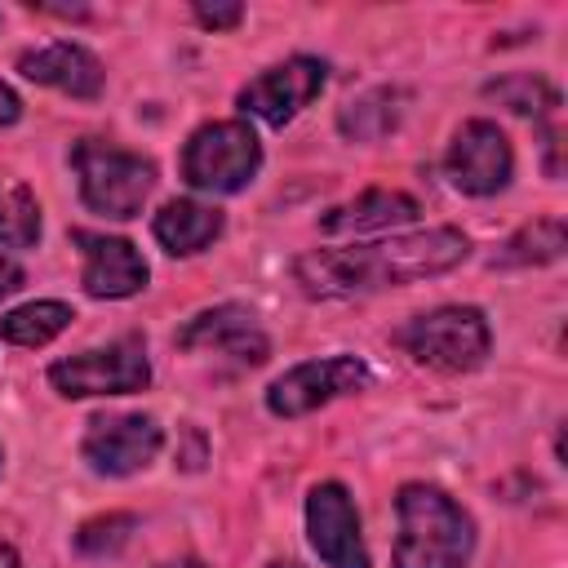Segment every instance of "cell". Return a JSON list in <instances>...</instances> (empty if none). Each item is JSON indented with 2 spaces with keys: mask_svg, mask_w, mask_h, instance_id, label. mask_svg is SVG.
<instances>
[{
  "mask_svg": "<svg viewBox=\"0 0 568 568\" xmlns=\"http://www.w3.org/2000/svg\"><path fill=\"white\" fill-rule=\"evenodd\" d=\"M470 253V240L457 226H426L413 235L346 244V248H311L293 262V280L306 297L320 302H346L368 297L386 288H404L430 275H444L462 266Z\"/></svg>",
  "mask_w": 568,
  "mask_h": 568,
  "instance_id": "6da1fadb",
  "label": "cell"
},
{
  "mask_svg": "<svg viewBox=\"0 0 568 568\" xmlns=\"http://www.w3.org/2000/svg\"><path fill=\"white\" fill-rule=\"evenodd\" d=\"M399 537L395 568H466L475 555V519L435 484H404L395 493Z\"/></svg>",
  "mask_w": 568,
  "mask_h": 568,
  "instance_id": "7a4b0ae2",
  "label": "cell"
},
{
  "mask_svg": "<svg viewBox=\"0 0 568 568\" xmlns=\"http://www.w3.org/2000/svg\"><path fill=\"white\" fill-rule=\"evenodd\" d=\"M71 169L80 178V200L93 213L115 217V222L138 217L146 195L155 191V164L102 138H80L71 146Z\"/></svg>",
  "mask_w": 568,
  "mask_h": 568,
  "instance_id": "3957f363",
  "label": "cell"
},
{
  "mask_svg": "<svg viewBox=\"0 0 568 568\" xmlns=\"http://www.w3.org/2000/svg\"><path fill=\"white\" fill-rule=\"evenodd\" d=\"M395 342L404 346V355H413L422 368H439V373H470L488 359L493 346V328L484 320L479 306H435L417 320H408Z\"/></svg>",
  "mask_w": 568,
  "mask_h": 568,
  "instance_id": "277c9868",
  "label": "cell"
},
{
  "mask_svg": "<svg viewBox=\"0 0 568 568\" xmlns=\"http://www.w3.org/2000/svg\"><path fill=\"white\" fill-rule=\"evenodd\" d=\"M262 169V142L244 120L200 124L182 146V182L209 195L244 191Z\"/></svg>",
  "mask_w": 568,
  "mask_h": 568,
  "instance_id": "5b68a950",
  "label": "cell"
},
{
  "mask_svg": "<svg viewBox=\"0 0 568 568\" xmlns=\"http://www.w3.org/2000/svg\"><path fill=\"white\" fill-rule=\"evenodd\" d=\"M49 386L62 399H93V395H133L151 386V359L146 342L138 333H124L106 346L67 355L49 368Z\"/></svg>",
  "mask_w": 568,
  "mask_h": 568,
  "instance_id": "8992f818",
  "label": "cell"
},
{
  "mask_svg": "<svg viewBox=\"0 0 568 568\" xmlns=\"http://www.w3.org/2000/svg\"><path fill=\"white\" fill-rule=\"evenodd\" d=\"M373 382L368 364L359 355H324V359H302L288 373H280L266 386V408L275 417H306L337 395H355Z\"/></svg>",
  "mask_w": 568,
  "mask_h": 568,
  "instance_id": "52a82bcc",
  "label": "cell"
},
{
  "mask_svg": "<svg viewBox=\"0 0 568 568\" xmlns=\"http://www.w3.org/2000/svg\"><path fill=\"white\" fill-rule=\"evenodd\" d=\"M324 80H328V67H324L320 58L297 53V58H288V62L266 67L262 75H253V80L235 93V106H240L244 115L271 124V129H284V124H293V120L320 98Z\"/></svg>",
  "mask_w": 568,
  "mask_h": 568,
  "instance_id": "ba28073f",
  "label": "cell"
},
{
  "mask_svg": "<svg viewBox=\"0 0 568 568\" xmlns=\"http://www.w3.org/2000/svg\"><path fill=\"white\" fill-rule=\"evenodd\" d=\"M164 448V430L155 417L142 413H115V417H93L80 444V457L89 462L93 475L124 479L146 470Z\"/></svg>",
  "mask_w": 568,
  "mask_h": 568,
  "instance_id": "9c48e42d",
  "label": "cell"
},
{
  "mask_svg": "<svg viewBox=\"0 0 568 568\" xmlns=\"http://www.w3.org/2000/svg\"><path fill=\"white\" fill-rule=\"evenodd\" d=\"M444 173L462 195H497L510 186L515 151L493 120H466L444 155Z\"/></svg>",
  "mask_w": 568,
  "mask_h": 568,
  "instance_id": "30bf717a",
  "label": "cell"
},
{
  "mask_svg": "<svg viewBox=\"0 0 568 568\" xmlns=\"http://www.w3.org/2000/svg\"><path fill=\"white\" fill-rule=\"evenodd\" d=\"M306 537L324 568H373L359 537V510L337 479H324L306 493Z\"/></svg>",
  "mask_w": 568,
  "mask_h": 568,
  "instance_id": "8fae6325",
  "label": "cell"
},
{
  "mask_svg": "<svg viewBox=\"0 0 568 568\" xmlns=\"http://www.w3.org/2000/svg\"><path fill=\"white\" fill-rule=\"evenodd\" d=\"M182 351H213V355H226L235 359L240 368H257L266 364L271 355V337L262 333L257 315L240 302H222V306H209L200 315H191L178 337H173Z\"/></svg>",
  "mask_w": 568,
  "mask_h": 568,
  "instance_id": "7c38bea8",
  "label": "cell"
},
{
  "mask_svg": "<svg viewBox=\"0 0 568 568\" xmlns=\"http://www.w3.org/2000/svg\"><path fill=\"white\" fill-rule=\"evenodd\" d=\"M71 244L84 253L80 284H84V293H89V297L120 302V297H133V293H142V288H146L151 266H146V257L138 253V244H133V240L75 226V231H71Z\"/></svg>",
  "mask_w": 568,
  "mask_h": 568,
  "instance_id": "4fadbf2b",
  "label": "cell"
},
{
  "mask_svg": "<svg viewBox=\"0 0 568 568\" xmlns=\"http://www.w3.org/2000/svg\"><path fill=\"white\" fill-rule=\"evenodd\" d=\"M18 71L36 84H49L58 93H71V98H98L102 84H106V71L102 62L84 49V44H71V40H53V44H40V49H27L18 58Z\"/></svg>",
  "mask_w": 568,
  "mask_h": 568,
  "instance_id": "5bb4252c",
  "label": "cell"
},
{
  "mask_svg": "<svg viewBox=\"0 0 568 568\" xmlns=\"http://www.w3.org/2000/svg\"><path fill=\"white\" fill-rule=\"evenodd\" d=\"M422 204L408 191H390V186H368L359 191L351 204H337L328 213H320V231L328 235H359V231H390L404 222H417Z\"/></svg>",
  "mask_w": 568,
  "mask_h": 568,
  "instance_id": "9a60e30c",
  "label": "cell"
},
{
  "mask_svg": "<svg viewBox=\"0 0 568 568\" xmlns=\"http://www.w3.org/2000/svg\"><path fill=\"white\" fill-rule=\"evenodd\" d=\"M222 226H226L222 209L200 204V200H169V204L155 213L151 235L164 244V253L191 257V253H204V248L222 235Z\"/></svg>",
  "mask_w": 568,
  "mask_h": 568,
  "instance_id": "2e32d148",
  "label": "cell"
},
{
  "mask_svg": "<svg viewBox=\"0 0 568 568\" xmlns=\"http://www.w3.org/2000/svg\"><path fill=\"white\" fill-rule=\"evenodd\" d=\"M399 120H404V93L390 84H377L337 111V129L346 142H382L386 133L399 129Z\"/></svg>",
  "mask_w": 568,
  "mask_h": 568,
  "instance_id": "e0dca14e",
  "label": "cell"
},
{
  "mask_svg": "<svg viewBox=\"0 0 568 568\" xmlns=\"http://www.w3.org/2000/svg\"><path fill=\"white\" fill-rule=\"evenodd\" d=\"M75 320V311L67 302H27V306H13L0 315V337L9 346H49L58 333H67Z\"/></svg>",
  "mask_w": 568,
  "mask_h": 568,
  "instance_id": "ac0fdd59",
  "label": "cell"
},
{
  "mask_svg": "<svg viewBox=\"0 0 568 568\" xmlns=\"http://www.w3.org/2000/svg\"><path fill=\"white\" fill-rule=\"evenodd\" d=\"M484 98L501 102L506 111L515 115H532V120H546L555 106H559V89L537 75V71H515V75H497L484 84Z\"/></svg>",
  "mask_w": 568,
  "mask_h": 568,
  "instance_id": "d6986e66",
  "label": "cell"
},
{
  "mask_svg": "<svg viewBox=\"0 0 568 568\" xmlns=\"http://www.w3.org/2000/svg\"><path fill=\"white\" fill-rule=\"evenodd\" d=\"M564 248H568L564 222H559V217H537V222H528L524 231H515V235L501 244V253L493 257V266H546V262H555Z\"/></svg>",
  "mask_w": 568,
  "mask_h": 568,
  "instance_id": "ffe728a7",
  "label": "cell"
},
{
  "mask_svg": "<svg viewBox=\"0 0 568 568\" xmlns=\"http://www.w3.org/2000/svg\"><path fill=\"white\" fill-rule=\"evenodd\" d=\"M0 244L4 248L40 244V200L18 178H0Z\"/></svg>",
  "mask_w": 568,
  "mask_h": 568,
  "instance_id": "44dd1931",
  "label": "cell"
},
{
  "mask_svg": "<svg viewBox=\"0 0 568 568\" xmlns=\"http://www.w3.org/2000/svg\"><path fill=\"white\" fill-rule=\"evenodd\" d=\"M133 528H138V519H133V515H120V510L98 515V519H84V524L75 528V550L89 555V559H106V555H115V550L129 541Z\"/></svg>",
  "mask_w": 568,
  "mask_h": 568,
  "instance_id": "7402d4cb",
  "label": "cell"
},
{
  "mask_svg": "<svg viewBox=\"0 0 568 568\" xmlns=\"http://www.w3.org/2000/svg\"><path fill=\"white\" fill-rule=\"evenodd\" d=\"M191 13L204 31H235L244 22V4H235V0L231 4H195Z\"/></svg>",
  "mask_w": 568,
  "mask_h": 568,
  "instance_id": "603a6c76",
  "label": "cell"
},
{
  "mask_svg": "<svg viewBox=\"0 0 568 568\" xmlns=\"http://www.w3.org/2000/svg\"><path fill=\"white\" fill-rule=\"evenodd\" d=\"M22 280H27V275H22V266H18L13 257H4V253H0V297H9L13 288H22Z\"/></svg>",
  "mask_w": 568,
  "mask_h": 568,
  "instance_id": "cb8c5ba5",
  "label": "cell"
},
{
  "mask_svg": "<svg viewBox=\"0 0 568 568\" xmlns=\"http://www.w3.org/2000/svg\"><path fill=\"white\" fill-rule=\"evenodd\" d=\"M18 115H22V98L0 80V129H4V124H13Z\"/></svg>",
  "mask_w": 568,
  "mask_h": 568,
  "instance_id": "d4e9b609",
  "label": "cell"
},
{
  "mask_svg": "<svg viewBox=\"0 0 568 568\" xmlns=\"http://www.w3.org/2000/svg\"><path fill=\"white\" fill-rule=\"evenodd\" d=\"M0 568H22V559H18V550L9 541H0Z\"/></svg>",
  "mask_w": 568,
  "mask_h": 568,
  "instance_id": "484cf974",
  "label": "cell"
},
{
  "mask_svg": "<svg viewBox=\"0 0 568 568\" xmlns=\"http://www.w3.org/2000/svg\"><path fill=\"white\" fill-rule=\"evenodd\" d=\"M182 568H204V564H200V559H186V564H182Z\"/></svg>",
  "mask_w": 568,
  "mask_h": 568,
  "instance_id": "4316f807",
  "label": "cell"
},
{
  "mask_svg": "<svg viewBox=\"0 0 568 568\" xmlns=\"http://www.w3.org/2000/svg\"><path fill=\"white\" fill-rule=\"evenodd\" d=\"M0 462H4V453H0Z\"/></svg>",
  "mask_w": 568,
  "mask_h": 568,
  "instance_id": "83f0119b",
  "label": "cell"
}]
</instances>
